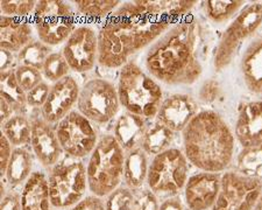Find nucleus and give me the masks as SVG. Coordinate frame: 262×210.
<instances>
[{
  "mask_svg": "<svg viewBox=\"0 0 262 210\" xmlns=\"http://www.w3.org/2000/svg\"><path fill=\"white\" fill-rule=\"evenodd\" d=\"M197 2L137 0L120 5L105 20L98 33V62L105 68H120L135 53L159 40Z\"/></svg>",
  "mask_w": 262,
  "mask_h": 210,
  "instance_id": "f257e3e1",
  "label": "nucleus"
},
{
  "mask_svg": "<svg viewBox=\"0 0 262 210\" xmlns=\"http://www.w3.org/2000/svg\"><path fill=\"white\" fill-rule=\"evenodd\" d=\"M201 27L183 19L156 40L146 55L150 75L167 84H192L202 75Z\"/></svg>",
  "mask_w": 262,
  "mask_h": 210,
  "instance_id": "f03ea898",
  "label": "nucleus"
},
{
  "mask_svg": "<svg viewBox=\"0 0 262 210\" xmlns=\"http://www.w3.org/2000/svg\"><path fill=\"white\" fill-rule=\"evenodd\" d=\"M185 157L209 173L225 171L234 153L233 133L214 111L198 112L183 130Z\"/></svg>",
  "mask_w": 262,
  "mask_h": 210,
  "instance_id": "7ed1b4c3",
  "label": "nucleus"
},
{
  "mask_svg": "<svg viewBox=\"0 0 262 210\" xmlns=\"http://www.w3.org/2000/svg\"><path fill=\"white\" fill-rule=\"evenodd\" d=\"M117 90L120 105L126 111L143 118L158 116L163 102L162 89L137 63L127 62L121 67Z\"/></svg>",
  "mask_w": 262,
  "mask_h": 210,
  "instance_id": "20e7f679",
  "label": "nucleus"
},
{
  "mask_svg": "<svg viewBox=\"0 0 262 210\" xmlns=\"http://www.w3.org/2000/svg\"><path fill=\"white\" fill-rule=\"evenodd\" d=\"M125 154L113 136L100 138L86 166L89 189L95 196L104 197L119 187L124 176Z\"/></svg>",
  "mask_w": 262,
  "mask_h": 210,
  "instance_id": "39448f33",
  "label": "nucleus"
},
{
  "mask_svg": "<svg viewBox=\"0 0 262 210\" xmlns=\"http://www.w3.org/2000/svg\"><path fill=\"white\" fill-rule=\"evenodd\" d=\"M48 184L54 208H73L85 197L89 188L86 167L77 159H64L52 167Z\"/></svg>",
  "mask_w": 262,
  "mask_h": 210,
  "instance_id": "423d86ee",
  "label": "nucleus"
},
{
  "mask_svg": "<svg viewBox=\"0 0 262 210\" xmlns=\"http://www.w3.org/2000/svg\"><path fill=\"white\" fill-rule=\"evenodd\" d=\"M75 12L63 0L37 2L33 13V26L39 39L48 46L64 44L75 31Z\"/></svg>",
  "mask_w": 262,
  "mask_h": 210,
  "instance_id": "0eeeda50",
  "label": "nucleus"
},
{
  "mask_svg": "<svg viewBox=\"0 0 262 210\" xmlns=\"http://www.w3.org/2000/svg\"><path fill=\"white\" fill-rule=\"evenodd\" d=\"M262 24V4L244 7L223 33L214 55V68L222 70L230 65L243 42L252 36Z\"/></svg>",
  "mask_w": 262,
  "mask_h": 210,
  "instance_id": "6e6552de",
  "label": "nucleus"
},
{
  "mask_svg": "<svg viewBox=\"0 0 262 210\" xmlns=\"http://www.w3.org/2000/svg\"><path fill=\"white\" fill-rule=\"evenodd\" d=\"M188 159L179 149H169L155 155L148 170L147 182L150 191L176 194L188 182Z\"/></svg>",
  "mask_w": 262,
  "mask_h": 210,
  "instance_id": "1a4fd4ad",
  "label": "nucleus"
},
{
  "mask_svg": "<svg viewBox=\"0 0 262 210\" xmlns=\"http://www.w3.org/2000/svg\"><path fill=\"white\" fill-rule=\"evenodd\" d=\"M120 102L117 88L106 79L94 78L81 88L78 111L92 123H108L117 116Z\"/></svg>",
  "mask_w": 262,
  "mask_h": 210,
  "instance_id": "9d476101",
  "label": "nucleus"
},
{
  "mask_svg": "<svg viewBox=\"0 0 262 210\" xmlns=\"http://www.w3.org/2000/svg\"><path fill=\"white\" fill-rule=\"evenodd\" d=\"M55 130L63 152L74 159L91 154L99 141L95 123L79 111H71L58 121Z\"/></svg>",
  "mask_w": 262,
  "mask_h": 210,
  "instance_id": "9b49d317",
  "label": "nucleus"
},
{
  "mask_svg": "<svg viewBox=\"0 0 262 210\" xmlns=\"http://www.w3.org/2000/svg\"><path fill=\"white\" fill-rule=\"evenodd\" d=\"M261 191V180L229 172L223 175L221 192L212 210H252Z\"/></svg>",
  "mask_w": 262,
  "mask_h": 210,
  "instance_id": "f8f14e48",
  "label": "nucleus"
},
{
  "mask_svg": "<svg viewBox=\"0 0 262 210\" xmlns=\"http://www.w3.org/2000/svg\"><path fill=\"white\" fill-rule=\"evenodd\" d=\"M62 54L73 71L76 73L90 71L98 62V34L90 26L77 27L64 42Z\"/></svg>",
  "mask_w": 262,
  "mask_h": 210,
  "instance_id": "ddd939ff",
  "label": "nucleus"
},
{
  "mask_svg": "<svg viewBox=\"0 0 262 210\" xmlns=\"http://www.w3.org/2000/svg\"><path fill=\"white\" fill-rule=\"evenodd\" d=\"M79 88L73 76H67L54 83L50 89L48 99L41 109V116L49 124H57L73 110L78 102Z\"/></svg>",
  "mask_w": 262,
  "mask_h": 210,
  "instance_id": "4468645a",
  "label": "nucleus"
},
{
  "mask_svg": "<svg viewBox=\"0 0 262 210\" xmlns=\"http://www.w3.org/2000/svg\"><path fill=\"white\" fill-rule=\"evenodd\" d=\"M31 145L42 166L52 168L60 162L63 150L58 141L56 130L43 118H34L32 120Z\"/></svg>",
  "mask_w": 262,
  "mask_h": 210,
  "instance_id": "2eb2a0df",
  "label": "nucleus"
},
{
  "mask_svg": "<svg viewBox=\"0 0 262 210\" xmlns=\"http://www.w3.org/2000/svg\"><path fill=\"white\" fill-rule=\"evenodd\" d=\"M222 179L215 173L192 175L185 184V202L191 210L212 208L221 192Z\"/></svg>",
  "mask_w": 262,
  "mask_h": 210,
  "instance_id": "dca6fc26",
  "label": "nucleus"
},
{
  "mask_svg": "<svg viewBox=\"0 0 262 210\" xmlns=\"http://www.w3.org/2000/svg\"><path fill=\"white\" fill-rule=\"evenodd\" d=\"M197 115V104L188 95L175 94L162 102L158 112V120L174 132H180Z\"/></svg>",
  "mask_w": 262,
  "mask_h": 210,
  "instance_id": "f3484780",
  "label": "nucleus"
},
{
  "mask_svg": "<svg viewBox=\"0 0 262 210\" xmlns=\"http://www.w3.org/2000/svg\"><path fill=\"white\" fill-rule=\"evenodd\" d=\"M235 136L245 147L262 145V102L245 105L235 124Z\"/></svg>",
  "mask_w": 262,
  "mask_h": 210,
  "instance_id": "a211bd4d",
  "label": "nucleus"
},
{
  "mask_svg": "<svg viewBox=\"0 0 262 210\" xmlns=\"http://www.w3.org/2000/svg\"><path fill=\"white\" fill-rule=\"evenodd\" d=\"M147 129V123L143 117L126 111L118 117L113 128V137L122 150L128 152L142 145Z\"/></svg>",
  "mask_w": 262,
  "mask_h": 210,
  "instance_id": "6ab92c4d",
  "label": "nucleus"
},
{
  "mask_svg": "<svg viewBox=\"0 0 262 210\" xmlns=\"http://www.w3.org/2000/svg\"><path fill=\"white\" fill-rule=\"evenodd\" d=\"M2 33H0V47L19 53L33 41V27L26 19L11 18L2 15Z\"/></svg>",
  "mask_w": 262,
  "mask_h": 210,
  "instance_id": "aec40b11",
  "label": "nucleus"
},
{
  "mask_svg": "<svg viewBox=\"0 0 262 210\" xmlns=\"http://www.w3.org/2000/svg\"><path fill=\"white\" fill-rule=\"evenodd\" d=\"M21 210H50L48 179L41 172H34L21 192Z\"/></svg>",
  "mask_w": 262,
  "mask_h": 210,
  "instance_id": "412c9836",
  "label": "nucleus"
},
{
  "mask_svg": "<svg viewBox=\"0 0 262 210\" xmlns=\"http://www.w3.org/2000/svg\"><path fill=\"white\" fill-rule=\"evenodd\" d=\"M244 81L249 90L262 95V37L248 46L242 61Z\"/></svg>",
  "mask_w": 262,
  "mask_h": 210,
  "instance_id": "4be33fe9",
  "label": "nucleus"
},
{
  "mask_svg": "<svg viewBox=\"0 0 262 210\" xmlns=\"http://www.w3.org/2000/svg\"><path fill=\"white\" fill-rule=\"evenodd\" d=\"M148 160L147 153L142 149H135L128 151L125 154L124 163V181L126 187L129 189L140 188L148 176Z\"/></svg>",
  "mask_w": 262,
  "mask_h": 210,
  "instance_id": "5701e85b",
  "label": "nucleus"
},
{
  "mask_svg": "<svg viewBox=\"0 0 262 210\" xmlns=\"http://www.w3.org/2000/svg\"><path fill=\"white\" fill-rule=\"evenodd\" d=\"M33 159L31 153L23 147H15L12 152L11 160L8 162L5 178L11 186H20L26 183L31 178Z\"/></svg>",
  "mask_w": 262,
  "mask_h": 210,
  "instance_id": "b1692460",
  "label": "nucleus"
},
{
  "mask_svg": "<svg viewBox=\"0 0 262 210\" xmlns=\"http://www.w3.org/2000/svg\"><path fill=\"white\" fill-rule=\"evenodd\" d=\"M0 83H2V98L10 105L14 113L25 112L27 105V92L16 81L14 70L2 71Z\"/></svg>",
  "mask_w": 262,
  "mask_h": 210,
  "instance_id": "393cba45",
  "label": "nucleus"
},
{
  "mask_svg": "<svg viewBox=\"0 0 262 210\" xmlns=\"http://www.w3.org/2000/svg\"><path fill=\"white\" fill-rule=\"evenodd\" d=\"M3 134L12 145L25 146L32 140V121L23 113H14L2 124Z\"/></svg>",
  "mask_w": 262,
  "mask_h": 210,
  "instance_id": "a878e982",
  "label": "nucleus"
},
{
  "mask_svg": "<svg viewBox=\"0 0 262 210\" xmlns=\"http://www.w3.org/2000/svg\"><path fill=\"white\" fill-rule=\"evenodd\" d=\"M172 139H174V131L158 120L147 129L142 141V150L148 154L158 155L169 150Z\"/></svg>",
  "mask_w": 262,
  "mask_h": 210,
  "instance_id": "bb28decb",
  "label": "nucleus"
},
{
  "mask_svg": "<svg viewBox=\"0 0 262 210\" xmlns=\"http://www.w3.org/2000/svg\"><path fill=\"white\" fill-rule=\"evenodd\" d=\"M239 174L252 179H262V145L245 147L236 159Z\"/></svg>",
  "mask_w": 262,
  "mask_h": 210,
  "instance_id": "cd10ccee",
  "label": "nucleus"
},
{
  "mask_svg": "<svg viewBox=\"0 0 262 210\" xmlns=\"http://www.w3.org/2000/svg\"><path fill=\"white\" fill-rule=\"evenodd\" d=\"M76 10L79 14L85 19L100 20L108 18L118 7L121 5L120 2H113V0H79L74 2Z\"/></svg>",
  "mask_w": 262,
  "mask_h": 210,
  "instance_id": "c85d7f7f",
  "label": "nucleus"
},
{
  "mask_svg": "<svg viewBox=\"0 0 262 210\" xmlns=\"http://www.w3.org/2000/svg\"><path fill=\"white\" fill-rule=\"evenodd\" d=\"M50 54H52L50 46L46 45L41 40H33L18 53V61L20 66L33 67L42 71L45 62Z\"/></svg>",
  "mask_w": 262,
  "mask_h": 210,
  "instance_id": "c756f323",
  "label": "nucleus"
},
{
  "mask_svg": "<svg viewBox=\"0 0 262 210\" xmlns=\"http://www.w3.org/2000/svg\"><path fill=\"white\" fill-rule=\"evenodd\" d=\"M244 2L236 0H209L204 3V10L206 15L215 24L226 23L227 20L239 13L240 8L244 6Z\"/></svg>",
  "mask_w": 262,
  "mask_h": 210,
  "instance_id": "7c9ffc66",
  "label": "nucleus"
},
{
  "mask_svg": "<svg viewBox=\"0 0 262 210\" xmlns=\"http://www.w3.org/2000/svg\"><path fill=\"white\" fill-rule=\"evenodd\" d=\"M70 66L67 62L64 55L62 53H52L46 60L43 68H42V74L43 76L50 82L56 83L61 81L62 78L69 76Z\"/></svg>",
  "mask_w": 262,
  "mask_h": 210,
  "instance_id": "2f4dec72",
  "label": "nucleus"
},
{
  "mask_svg": "<svg viewBox=\"0 0 262 210\" xmlns=\"http://www.w3.org/2000/svg\"><path fill=\"white\" fill-rule=\"evenodd\" d=\"M36 4L37 2L33 0H3L0 3V10L5 16L26 19L27 16L33 15Z\"/></svg>",
  "mask_w": 262,
  "mask_h": 210,
  "instance_id": "473e14b6",
  "label": "nucleus"
},
{
  "mask_svg": "<svg viewBox=\"0 0 262 210\" xmlns=\"http://www.w3.org/2000/svg\"><path fill=\"white\" fill-rule=\"evenodd\" d=\"M134 195L128 187H118L107 195L105 210H133Z\"/></svg>",
  "mask_w": 262,
  "mask_h": 210,
  "instance_id": "72a5a7b5",
  "label": "nucleus"
},
{
  "mask_svg": "<svg viewBox=\"0 0 262 210\" xmlns=\"http://www.w3.org/2000/svg\"><path fill=\"white\" fill-rule=\"evenodd\" d=\"M14 73L16 81H18L20 87L26 92H29L36 86H39L41 82H43L42 81V77H43L42 71L36 68H33V67L19 66L14 70Z\"/></svg>",
  "mask_w": 262,
  "mask_h": 210,
  "instance_id": "f704fd0d",
  "label": "nucleus"
},
{
  "mask_svg": "<svg viewBox=\"0 0 262 210\" xmlns=\"http://www.w3.org/2000/svg\"><path fill=\"white\" fill-rule=\"evenodd\" d=\"M52 87H49L46 82H41L34 89L27 92V105L34 109H42L48 99L49 92Z\"/></svg>",
  "mask_w": 262,
  "mask_h": 210,
  "instance_id": "c9c22d12",
  "label": "nucleus"
},
{
  "mask_svg": "<svg viewBox=\"0 0 262 210\" xmlns=\"http://www.w3.org/2000/svg\"><path fill=\"white\" fill-rule=\"evenodd\" d=\"M158 199L151 191H142L134 195L133 210H159Z\"/></svg>",
  "mask_w": 262,
  "mask_h": 210,
  "instance_id": "e433bc0d",
  "label": "nucleus"
},
{
  "mask_svg": "<svg viewBox=\"0 0 262 210\" xmlns=\"http://www.w3.org/2000/svg\"><path fill=\"white\" fill-rule=\"evenodd\" d=\"M221 95V87L219 84L213 81V79H209L205 81L201 87V90L198 92V98L204 103H211L214 102L215 99Z\"/></svg>",
  "mask_w": 262,
  "mask_h": 210,
  "instance_id": "4c0bfd02",
  "label": "nucleus"
},
{
  "mask_svg": "<svg viewBox=\"0 0 262 210\" xmlns=\"http://www.w3.org/2000/svg\"><path fill=\"white\" fill-rule=\"evenodd\" d=\"M11 145L12 144L7 140V138L2 134V138H0V168H2L3 176L6 173L8 162H10L12 152H13Z\"/></svg>",
  "mask_w": 262,
  "mask_h": 210,
  "instance_id": "58836bf2",
  "label": "nucleus"
},
{
  "mask_svg": "<svg viewBox=\"0 0 262 210\" xmlns=\"http://www.w3.org/2000/svg\"><path fill=\"white\" fill-rule=\"evenodd\" d=\"M70 210H105V204L98 196H86Z\"/></svg>",
  "mask_w": 262,
  "mask_h": 210,
  "instance_id": "ea45409f",
  "label": "nucleus"
},
{
  "mask_svg": "<svg viewBox=\"0 0 262 210\" xmlns=\"http://www.w3.org/2000/svg\"><path fill=\"white\" fill-rule=\"evenodd\" d=\"M2 210H21V199L15 193H7L2 199Z\"/></svg>",
  "mask_w": 262,
  "mask_h": 210,
  "instance_id": "a19ab883",
  "label": "nucleus"
},
{
  "mask_svg": "<svg viewBox=\"0 0 262 210\" xmlns=\"http://www.w3.org/2000/svg\"><path fill=\"white\" fill-rule=\"evenodd\" d=\"M14 63H15L14 53H12L10 50H6V49H2V62H0L2 71L12 70Z\"/></svg>",
  "mask_w": 262,
  "mask_h": 210,
  "instance_id": "79ce46f5",
  "label": "nucleus"
},
{
  "mask_svg": "<svg viewBox=\"0 0 262 210\" xmlns=\"http://www.w3.org/2000/svg\"><path fill=\"white\" fill-rule=\"evenodd\" d=\"M159 210H183V207H182L180 199H177V197H171V199L164 201V202L160 205Z\"/></svg>",
  "mask_w": 262,
  "mask_h": 210,
  "instance_id": "37998d69",
  "label": "nucleus"
},
{
  "mask_svg": "<svg viewBox=\"0 0 262 210\" xmlns=\"http://www.w3.org/2000/svg\"><path fill=\"white\" fill-rule=\"evenodd\" d=\"M13 115L14 111L12 110L10 105H8L3 98L0 99V120H2V124L7 119H10Z\"/></svg>",
  "mask_w": 262,
  "mask_h": 210,
  "instance_id": "c03bdc74",
  "label": "nucleus"
},
{
  "mask_svg": "<svg viewBox=\"0 0 262 210\" xmlns=\"http://www.w3.org/2000/svg\"><path fill=\"white\" fill-rule=\"evenodd\" d=\"M253 210H262V194L261 196L259 197V200H257V202L255 203L254 208H253Z\"/></svg>",
  "mask_w": 262,
  "mask_h": 210,
  "instance_id": "a18cd8bd",
  "label": "nucleus"
}]
</instances>
